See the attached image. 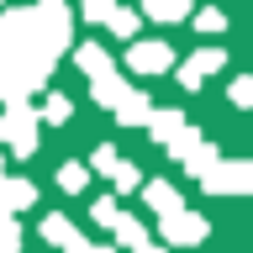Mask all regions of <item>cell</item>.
<instances>
[{
  "mask_svg": "<svg viewBox=\"0 0 253 253\" xmlns=\"http://www.w3.org/2000/svg\"><path fill=\"white\" fill-rule=\"evenodd\" d=\"M53 74V58L27 47V53H16V58H0V100L5 106H27L32 90H42V79Z\"/></svg>",
  "mask_w": 253,
  "mask_h": 253,
  "instance_id": "obj_1",
  "label": "cell"
},
{
  "mask_svg": "<svg viewBox=\"0 0 253 253\" xmlns=\"http://www.w3.org/2000/svg\"><path fill=\"white\" fill-rule=\"evenodd\" d=\"M206 195H248L253 190V164L248 158H221L211 174H201Z\"/></svg>",
  "mask_w": 253,
  "mask_h": 253,
  "instance_id": "obj_2",
  "label": "cell"
},
{
  "mask_svg": "<svg viewBox=\"0 0 253 253\" xmlns=\"http://www.w3.org/2000/svg\"><path fill=\"white\" fill-rule=\"evenodd\" d=\"M0 142H5V148H11L16 158H27L32 148H37V111L11 106L5 116H0Z\"/></svg>",
  "mask_w": 253,
  "mask_h": 253,
  "instance_id": "obj_3",
  "label": "cell"
},
{
  "mask_svg": "<svg viewBox=\"0 0 253 253\" xmlns=\"http://www.w3.org/2000/svg\"><path fill=\"white\" fill-rule=\"evenodd\" d=\"M126 69H132V74H169L174 69V47L158 42V37H142V42L126 47Z\"/></svg>",
  "mask_w": 253,
  "mask_h": 253,
  "instance_id": "obj_4",
  "label": "cell"
},
{
  "mask_svg": "<svg viewBox=\"0 0 253 253\" xmlns=\"http://www.w3.org/2000/svg\"><path fill=\"white\" fill-rule=\"evenodd\" d=\"M158 237L174 243V248H195V243L206 237V216H195V211H174V216L158 221Z\"/></svg>",
  "mask_w": 253,
  "mask_h": 253,
  "instance_id": "obj_5",
  "label": "cell"
},
{
  "mask_svg": "<svg viewBox=\"0 0 253 253\" xmlns=\"http://www.w3.org/2000/svg\"><path fill=\"white\" fill-rule=\"evenodd\" d=\"M221 63H227V58H221V47H201V53H190L185 63H174V69H179L174 79H179L185 90H201V84H206L211 74H216Z\"/></svg>",
  "mask_w": 253,
  "mask_h": 253,
  "instance_id": "obj_6",
  "label": "cell"
},
{
  "mask_svg": "<svg viewBox=\"0 0 253 253\" xmlns=\"http://www.w3.org/2000/svg\"><path fill=\"white\" fill-rule=\"evenodd\" d=\"M111 111H116V122H122V126H148V116H153L158 106L148 100V90H126Z\"/></svg>",
  "mask_w": 253,
  "mask_h": 253,
  "instance_id": "obj_7",
  "label": "cell"
},
{
  "mask_svg": "<svg viewBox=\"0 0 253 253\" xmlns=\"http://www.w3.org/2000/svg\"><path fill=\"white\" fill-rule=\"evenodd\" d=\"M142 201L158 211V221L174 216V211H185V201H179V190H174L169 179H148V185H142Z\"/></svg>",
  "mask_w": 253,
  "mask_h": 253,
  "instance_id": "obj_8",
  "label": "cell"
},
{
  "mask_svg": "<svg viewBox=\"0 0 253 253\" xmlns=\"http://www.w3.org/2000/svg\"><path fill=\"white\" fill-rule=\"evenodd\" d=\"M74 63L90 74V84H95V79H106V74H116V63H111V53L100 42H79L74 47Z\"/></svg>",
  "mask_w": 253,
  "mask_h": 253,
  "instance_id": "obj_9",
  "label": "cell"
},
{
  "mask_svg": "<svg viewBox=\"0 0 253 253\" xmlns=\"http://www.w3.org/2000/svg\"><path fill=\"white\" fill-rule=\"evenodd\" d=\"M42 237L53 243V248H63V253H84V243H79V232H74V221L69 216H42Z\"/></svg>",
  "mask_w": 253,
  "mask_h": 253,
  "instance_id": "obj_10",
  "label": "cell"
},
{
  "mask_svg": "<svg viewBox=\"0 0 253 253\" xmlns=\"http://www.w3.org/2000/svg\"><path fill=\"white\" fill-rule=\"evenodd\" d=\"M37 201V185H32V179H11V174H5V179H0V206H5V211H27V206Z\"/></svg>",
  "mask_w": 253,
  "mask_h": 253,
  "instance_id": "obj_11",
  "label": "cell"
},
{
  "mask_svg": "<svg viewBox=\"0 0 253 253\" xmlns=\"http://www.w3.org/2000/svg\"><path fill=\"white\" fill-rule=\"evenodd\" d=\"M111 232H116V243H122L126 253H137V248H148V227H142L137 216H116V221H111Z\"/></svg>",
  "mask_w": 253,
  "mask_h": 253,
  "instance_id": "obj_12",
  "label": "cell"
},
{
  "mask_svg": "<svg viewBox=\"0 0 253 253\" xmlns=\"http://www.w3.org/2000/svg\"><path fill=\"white\" fill-rule=\"evenodd\" d=\"M190 11H195L190 0H142V16L148 21H185Z\"/></svg>",
  "mask_w": 253,
  "mask_h": 253,
  "instance_id": "obj_13",
  "label": "cell"
},
{
  "mask_svg": "<svg viewBox=\"0 0 253 253\" xmlns=\"http://www.w3.org/2000/svg\"><path fill=\"white\" fill-rule=\"evenodd\" d=\"M179 126H185V111H153V116H148V132H153V142H169Z\"/></svg>",
  "mask_w": 253,
  "mask_h": 253,
  "instance_id": "obj_14",
  "label": "cell"
},
{
  "mask_svg": "<svg viewBox=\"0 0 253 253\" xmlns=\"http://www.w3.org/2000/svg\"><path fill=\"white\" fill-rule=\"evenodd\" d=\"M201 142H206V137H201V132H195V126L185 122V126H179V132H174L169 142H164V148H169V158H179V164H185V158L195 153V148H201Z\"/></svg>",
  "mask_w": 253,
  "mask_h": 253,
  "instance_id": "obj_15",
  "label": "cell"
},
{
  "mask_svg": "<svg viewBox=\"0 0 253 253\" xmlns=\"http://www.w3.org/2000/svg\"><path fill=\"white\" fill-rule=\"evenodd\" d=\"M90 95H95V106H116V100L126 95V79L122 74H106V79H95V84H90Z\"/></svg>",
  "mask_w": 253,
  "mask_h": 253,
  "instance_id": "obj_16",
  "label": "cell"
},
{
  "mask_svg": "<svg viewBox=\"0 0 253 253\" xmlns=\"http://www.w3.org/2000/svg\"><path fill=\"white\" fill-rule=\"evenodd\" d=\"M69 116H74L69 95H47V100H42V111H37V122H53V126H63Z\"/></svg>",
  "mask_w": 253,
  "mask_h": 253,
  "instance_id": "obj_17",
  "label": "cell"
},
{
  "mask_svg": "<svg viewBox=\"0 0 253 253\" xmlns=\"http://www.w3.org/2000/svg\"><path fill=\"white\" fill-rule=\"evenodd\" d=\"M216 164H221V153H216V148H211V142H201V148H195V153L185 158V169L195 174V179H201V174H211V169H216Z\"/></svg>",
  "mask_w": 253,
  "mask_h": 253,
  "instance_id": "obj_18",
  "label": "cell"
},
{
  "mask_svg": "<svg viewBox=\"0 0 253 253\" xmlns=\"http://www.w3.org/2000/svg\"><path fill=\"white\" fill-rule=\"evenodd\" d=\"M106 27L116 32V37H132V32L142 27V16H137V11H126V5H116V11L106 16Z\"/></svg>",
  "mask_w": 253,
  "mask_h": 253,
  "instance_id": "obj_19",
  "label": "cell"
},
{
  "mask_svg": "<svg viewBox=\"0 0 253 253\" xmlns=\"http://www.w3.org/2000/svg\"><path fill=\"white\" fill-rule=\"evenodd\" d=\"M84 185H90V169H84V164H63V169H58V190H69V195H79Z\"/></svg>",
  "mask_w": 253,
  "mask_h": 253,
  "instance_id": "obj_20",
  "label": "cell"
},
{
  "mask_svg": "<svg viewBox=\"0 0 253 253\" xmlns=\"http://www.w3.org/2000/svg\"><path fill=\"white\" fill-rule=\"evenodd\" d=\"M116 164H122V158H116V148H106V142H100V148L90 153V164H84V169H90V174H111Z\"/></svg>",
  "mask_w": 253,
  "mask_h": 253,
  "instance_id": "obj_21",
  "label": "cell"
},
{
  "mask_svg": "<svg viewBox=\"0 0 253 253\" xmlns=\"http://www.w3.org/2000/svg\"><path fill=\"white\" fill-rule=\"evenodd\" d=\"M111 179H116V190H142V174L132 169V164H116V169H111Z\"/></svg>",
  "mask_w": 253,
  "mask_h": 253,
  "instance_id": "obj_22",
  "label": "cell"
},
{
  "mask_svg": "<svg viewBox=\"0 0 253 253\" xmlns=\"http://www.w3.org/2000/svg\"><path fill=\"white\" fill-rule=\"evenodd\" d=\"M90 216H95V221H100V227H111V221L122 216V211H116V201H111V195H100V201H95V206H90Z\"/></svg>",
  "mask_w": 253,
  "mask_h": 253,
  "instance_id": "obj_23",
  "label": "cell"
},
{
  "mask_svg": "<svg viewBox=\"0 0 253 253\" xmlns=\"http://www.w3.org/2000/svg\"><path fill=\"white\" fill-rule=\"evenodd\" d=\"M190 16H195V32H221V27H227L221 11H190Z\"/></svg>",
  "mask_w": 253,
  "mask_h": 253,
  "instance_id": "obj_24",
  "label": "cell"
},
{
  "mask_svg": "<svg viewBox=\"0 0 253 253\" xmlns=\"http://www.w3.org/2000/svg\"><path fill=\"white\" fill-rule=\"evenodd\" d=\"M116 11V0H84V21H106Z\"/></svg>",
  "mask_w": 253,
  "mask_h": 253,
  "instance_id": "obj_25",
  "label": "cell"
},
{
  "mask_svg": "<svg viewBox=\"0 0 253 253\" xmlns=\"http://www.w3.org/2000/svg\"><path fill=\"white\" fill-rule=\"evenodd\" d=\"M253 100V79H232V106H248Z\"/></svg>",
  "mask_w": 253,
  "mask_h": 253,
  "instance_id": "obj_26",
  "label": "cell"
},
{
  "mask_svg": "<svg viewBox=\"0 0 253 253\" xmlns=\"http://www.w3.org/2000/svg\"><path fill=\"white\" fill-rule=\"evenodd\" d=\"M16 237H21V232H16V221H11V211H5V206H0V243H16Z\"/></svg>",
  "mask_w": 253,
  "mask_h": 253,
  "instance_id": "obj_27",
  "label": "cell"
},
{
  "mask_svg": "<svg viewBox=\"0 0 253 253\" xmlns=\"http://www.w3.org/2000/svg\"><path fill=\"white\" fill-rule=\"evenodd\" d=\"M16 248H21V243H0V253H16Z\"/></svg>",
  "mask_w": 253,
  "mask_h": 253,
  "instance_id": "obj_28",
  "label": "cell"
},
{
  "mask_svg": "<svg viewBox=\"0 0 253 253\" xmlns=\"http://www.w3.org/2000/svg\"><path fill=\"white\" fill-rule=\"evenodd\" d=\"M137 253H164V248H158V243H148V248H137Z\"/></svg>",
  "mask_w": 253,
  "mask_h": 253,
  "instance_id": "obj_29",
  "label": "cell"
},
{
  "mask_svg": "<svg viewBox=\"0 0 253 253\" xmlns=\"http://www.w3.org/2000/svg\"><path fill=\"white\" fill-rule=\"evenodd\" d=\"M84 253H116V248H84Z\"/></svg>",
  "mask_w": 253,
  "mask_h": 253,
  "instance_id": "obj_30",
  "label": "cell"
},
{
  "mask_svg": "<svg viewBox=\"0 0 253 253\" xmlns=\"http://www.w3.org/2000/svg\"><path fill=\"white\" fill-rule=\"evenodd\" d=\"M0 179H5V164H0Z\"/></svg>",
  "mask_w": 253,
  "mask_h": 253,
  "instance_id": "obj_31",
  "label": "cell"
},
{
  "mask_svg": "<svg viewBox=\"0 0 253 253\" xmlns=\"http://www.w3.org/2000/svg\"><path fill=\"white\" fill-rule=\"evenodd\" d=\"M0 5H5V0H0Z\"/></svg>",
  "mask_w": 253,
  "mask_h": 253,
  "instance_id": "obj_32",
  "label": "cell"
}]
</instances>
